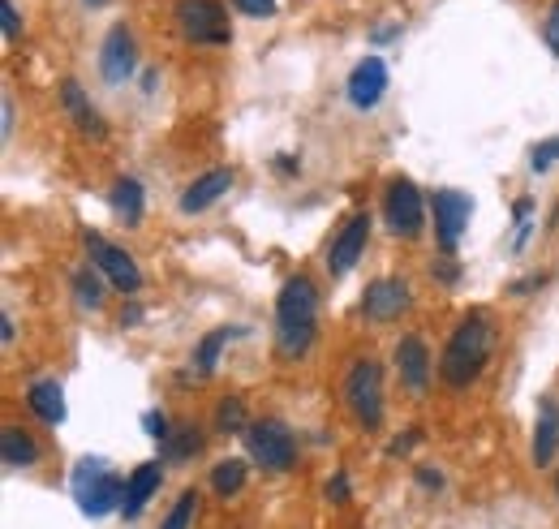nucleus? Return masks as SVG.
<instances>
[{
    "label": "nucleus",
    "instance_id": "obj_1",
    "mask_svg": "<svg viewBox=\"0 0 559 529\" xmlns=\"http://www.w3.org/2000/svg\"><path fill=\"white\" fill-rule=\"evenodd\" d=\"M491 349H495L491 319H486L482 310L465 314L461 327H456L448 340V349H443V362H439L443 383H448V388H469V383L486 370V362H491Z\"/></svg>",
    "mask_w": 559,
    "mask_h": 529
},
{
    "label": "nucleus",
    "instance_id": "obj_2",
    "mask_svg": "<svg viewBox=\"0 0 559 529\" xmlns=\"http://www.w3.org/2000/svg\"><path fill=\"white\" fill-rule=\"evenodd\" d=\"M314 323H319V293L306 276H293L276 297V345L284 357H301L314 345Z\"/></svg>",
    "mask_w": 559,
    "mask_h": 529
},
{
    "label": "nucleus",
    "instance_id": "obj_3",
    "mask_svg": "<svg viewBox=\"0 0 559 529\" xmlns=\"http://www.w3.org/2000/svg\"><path fill=\"white\" fill-rule=\"evenodd\" d=\"M74 499L86 517H108L112 508L125 504V482L112 474L104 461H91V456H86L74 469Z\"/></svg>",
    "mask_w": 559,
    "mask_h": 529
},
{
    "label": "nucleus",
    "instance_id": "obj_4",
    "mask_svg": "<svg viewBox=\"0 0 559 529\" xmlns=\"http://www.w3.org/2000/svg\"><path fill=\"white\" fill-rule=\"evenodd\" d=\"M344 400H349L353 418L362 422L366 431H375L383 422V370H379V362H370V357L353 362L349 379H344Z\"/></svg>",
    "mask_w": 559,
    "mask_h": 529
},
{
    "label": "nucleus",
    "instance_id": "obj_5",
    "mask_svg": "<svg viewBox=\"0 0 559 529\" xmlns=\"http://www.w3.org/2000/svg\"><path fill=\"white\" fill-rule=\"evenodd\" d=\"M177 26L190 44H233V26L220 0H177Z\"/></svg>",
    "mask_w": 559,
    "mask_h": 529
},
{
    "label": "nucleus",
    "instance_id": "obj_6",
    "mask_svg": "<svg viewBox=\"0 0 559 529\" xmlns=\"http://www.w3.org/2000/svg\"><path fill=\"white\" fill-rule=\"evenodd\" d=\"M383 216H387V228L400 237V241H413L426 228V207H422V194L418 185L396 177L387 185V198H383Z\"/></svg>",
    "mask_w": 559,
    "mask_h": 529
},
{
    "label": "nucleus",
    "instance_id": "obj_7",
    "mask_svg": "<svg viewBox=\"0 0 559 529\" xmlns=\"http://www.w3.org/2000/svg\"><path fill=\"white\" fill-rule=\"evenodd\" d=\"M250 456L263 469H271V474H284V469H293L297 461V439L289 435V426H280V422H250Z\"/></svg>",
    "mask_w": 559,
    "mask_h": 529
},
{
    "label": "nucleus",
    "instance_id": "obj_8",
    "mask_svg": "<svg viewBox=\"0 0 559 529\" xmlns=\"http://www.w3.org/2000/svg\"><path fill=\"white\" fill-rule=\"evenodd\" d=\"M86 254H91V263L112 280V289H121V293L142 289V271L121 246H112V241H104L99 233H86Z\"/></svg>",
    "mask_w": 559,
    "mask_h": 529
},
{
    "label": "nucleus",
    "instance_id": "obj_9",
    "mask_svg": "<svg viewBox=\"0 0 559 529\" xmlns=\"http://www.w3.org/2000/svg\"><path fill=\"white\" fill-rule=\"evenodd\" d=\"M430 207H435V237H439V246L443 250H456V246H461V237H465V228H469V216H473L469 194H461V190H439Z\"/></svg>",
    "mask_w": 559,
    "mask_h": 529
},
{
    "label": "nucleus",
    "instance_id": "obj_10",
    "mask_svg": "<svg viewBox=\"0 0 559 529\" xmlns=\"http://www.w3.org/2000/svg\"><path fill=\"white\" fill-rule=\"evenodd\" d=\"M138 69V48H134V35H129V26L117 22L112 31L104 35V48H99V74L112 87H121V82Z\"/></svg>",
    "mask_w": 559,
    "mask_h": 529
},
{
    "label": "nucleus",
    "instance_id": "obj_11",
    "mask_svg": "<svg viewBox=\"0 0 559 529\" xmlns=\"http://www.w3.org/2000/svg\"><path fill=\"white\" fill-rule=\"evenodd\" d=\"M366 241H370V216L357 211V216H349V224L340 228L332 250H327V271H332V276H349V271L357 267V259H362Z\"/></svg>",
    "mask_w": 559,
    "mask_h": 529
},
{
    "label": "nucleus",
    "instance_id": "obj_12",
    "mask_svg": "<svg viewBox=\"0 0 559 529\" xmlns=\"http://www.w3.org/2000/svg\"><path fill=\"white\" fill-rule=\"evenodd\" d=\"M409 310V289L405 280H375L362 297V314L370 323H392Z\"/></svg>",
    "mask_w": 559,
    "mask_h": 529
},
{
    "label": "nucleus",
    "instance_id": "obj_13",
    "mask_svg": "<svg viewBox=\"0 0 559 529\" xmlns=\"http://www.w3.org/2000/svg\"><path fill=\"white\" fill-rule=\"evenodd\" d=\"M387 91V65H383V56H362L357 61V69L349 74V104L353 108H375L379 99Z\"/></svg>",
    "mask_w": 559,
    "mask_h": 529
},
{
    "label": "nucleus",
    "instance_id": "obj_14",
    "mask_svg": "<svg viewBox=\"0 0 559 529\" xmlns=\"http://www.w3.org/2000/svg\"><path fill=\"white\" fill-rule=\"evenodd\" d=\"M396 366H400V379H405V388L409 392H426V383H430V353L422 345V336H400V345H396Z\"/></svg>",
    "mask_w": 559,
    "mask_h": 529
},
{
    "label": "nucleus",
    "instance_id": "obj_15",
    "mask_svg": "<svg viewBox=\"0 0 559 529\" xmlns=\"http://www.w3.org/2000/svg\"><path fill=\"white\" fill-rule=\"evenodd\" d=\"M61 104H65L69 121H74L82 134H91V138H104V134H108L104 117H99V108L91 104V99H86V91L78 87L74 78H65V82H61Z\"/></svg>",
    "mask_w": 559,
    "mask_h": 529
},
{
    "label": "nucleus",
    "instance_id": "obj_16",
    "mask_svg": "<svg viewBox=\"0 0 559 529\" xmlns=\"http://www.w3.org/2000/svg\"><path fill=\"white\" fill-rule=\"evenodd\" d=\"M228 190H233V173H228V168H211V173H203L181 194V211L185 216H198V211H207L215 198H224Z\"/></svg>",
    "mask_w": 559,
    "mask_h": 529
},
{
    "label": "nucleus",
    "instance_id": "obj_17",
    "mask_svg": "<svg viewBox=\"0 0 559 529\" xmlns=\"http://www.w3.org/2000/svg\"><path fill=\"white\" fill-rule=\"evenodd\" d=\"M160 482H164V469H160V461H147V465H138L134 474H129V482H125V504H121V512L125 517H138L142 508H147V499L160 491Z\"/></svg>",
    "mask_w": 559,
    "mask_h": 529
},
{
    "label": "nucleus",
    "instance_id": "obj_18",
    "mask_svg": "<svg viewBox=\"0 0 559 529\" xmlns=\"http://www.w3.org/2000/svg\"><path fill=\"white\" fill-rule=\"evenodd\" d=\"M26 405H31L48 426L65 422V392H61V383L56 379H35L31 388H26Z\"/></svg>",
    "mask_w": 559,
    "mask_h": 529
},
{
    "label": "nucleus",
    "instance_id": "obj_19",
    "mask_svg": "<svg viewBox=\"0 0 559 529\" xmlns=\"http://www.w3.org/2000/svg\"><path fill=\"white\" fill-rule=\"evenodd\" d=\"M0 461H5L9 469H26L39 461V443L22 431V426H5L0 431Z\"/></svg>",
    "mask_w": 559,
    "mask_h": 529
},
{
    "label": "nucleus",
    "instance_id": "obj_20",
    "mask_svg": "<svg viewBox=\"0 0 559 529\" xmlns=\"http://www.w3.org/2000/svg\"><path fill=\"white\" fill-rule=\"evenodd\" d=\"M555 448H559V405L551 396H542V418H538V431H534V461L551 465Z\"/></svg>",
    "mask_w": 559,
    "mask_h": 529
},
{
    "label": "nucleus",
    "instance_id": "obj_21",
    "mask_svg": "<svg viewBox=\"0 0 559 529\" xmlns=\"http://www.w3.org/2000/svg\"><path fill=\"white\" fill-rule=\"evenodd\" d=\"M142 207H147V198H142V185L134 177H121L117 190H112V211L125 220V228H134L142 220Z\"/></svg>",
    "mask_w": 559,
    "mask_h": 529
},
{
    "label": "nucleus",
    "instance_id": "obj_22",
    "mask_svg": "<svg viewBox=\"0 0 559 529\" xmlns=\"http://www.w3.org/2000/svg\"><path fill=\"white\" fill-rule=\"evenodd\" d=\"M233 336H241V327H215L211 336L198 340V349H194V370H198V375H211L215 362H220V353H224V345Z\"/></svg>",
    "mask_w": 559,
    "mask_h": 529
},
{
    "label": "nucleus",
    "instance_id": "obj_23",
    "mask_svg": "<svg viewBox=\"0 0 559 529\" xmlns=\"http://www.w3.org/2000/svg\"><path fill=\"white\" fill-rule=\"evenodd\" d=\"M215 431H224V435H246V431H250V422H246V400H241V396L220 400V409H215Z\"/></svg>",
    "mask_w": 559,
    "mask_h": 529
},
{
    "label": "nucleus",
    "instance_id": "obj_24",
    "mask_svg": "<svg viewBox=\"0 0 559 529\" xmlns=\"http://www.w3.org/2000/svg\"><path fill=\"white\" fill-rule=\"evenodd\" d=\"M203 448V435H198V426H181V431H172L164 439V461H185V456H194Z\"/></svg>",
    "mask_w": 559,
    "mask_h": 529
},
{
    "label": "nucleus",
    "instance_id": "obj_25",
    "mask_svg": "<svg viewBox=\"0 0 559 529\" xmlns=\"http://www.w3.org/2000/svg\"><path fill=\"white\" fill-rule=\"evenodd\" d=\"M74 293H78V306H86V310L104 306V280H99L91 267H78L74 271Z\"/></svg>",
    "mask_w": 559,
    "mask_h": 529
},
{
    "label": "nucleus",
    "instance_id": "obj_26",
    "mask_svg": "<svg viewBox=\"0 0 559 529\" xmlns=\"http://www.w3.org/2000/svg\"><path fill=\"white\" fill-rule=\"evenodd\" d=\"M211 486H215V495H237L241 486H246V461H220L215 465V474H211Z\"/></svg>",
    "mask_w": 559,
    "mask_h": 529
},
{
    "label": "nucleus",
    "instance_id": "obj_27",
    "mask_svg": "<svg viewBox=\"0 0 559 529\" xmlns=\"http://www.w3.org/2000/svg\"><path fill=\"white\" fill-rule=\"evenodd\" d=\"M194 512H198V491H181V499H177V508L168 512V521H164V529H190V521H194Z\"/></svg>",
    "mask_w": 559,
    "mask_h": 529
},
{
    "label": "nucleus",
    "instance_id": "obj_28",
    "mask_svg": "<svg viewBox=\"0 0 559 529\" xmlns=\"http://www.w3.org/2000/svg\"><path fill=\"white\" fill-rule=\"evenodd\" d=\"M555 160H559V138H547V142H538V147L529 151V168H534V173H547Z\"/></svg>",
    "mask_w": 559,
    "mask_h": 529
},
{
    "label": "nucleus",
    "instance_id": "obj_29",
    "mask_svg": "<svg viewBox=\"0 0 559 529\" xmlns=\"http://www.w3.org/2000/svg\"><path fill=\"white\" fill-rule=\"evenodd\" d=\"M542 39H547V48L559 56V0H551V9H547V22H542Z\"/></svg>",
    "mask_w": 559,
    "mask_h": 529
},
{
    "label": "nucleus",
    "instance_id": "obj_30",
    "mask_svg": "<svg viewBox=\"0 0 559 529\" xmlns=\"http://www.w3.org/2000/svg\"><path fill=\"white\" fill-rule=\"evenodd\" d=\"M246 18H276V0H233Z\"/></svg>",
    "mask_w": 559,
    "mask_h": 529
},
{
    "label": "nucleus",
    "instance_id": "obj_31",
    "mask_svg": "<svg viewBox=\"0 0 559 529\" xmlns=\"http://www.w3.org/2000/svg\"><path fill=\"white\" fill-rule=\"evenodd\" d=\"M0 26H5V39L22 35V18H18V9H13V0H0Z\"/></svg>",
    "mask_w": 559,
    "mask_h": 529
},
{
    "label": "nucleus",
    "instance_id": "obj_32",
    "mask_svg": "<svg viewBox=\"0 0 559 529\" xmlns=\"http://www.w3.org/2000/svg\"><path fill=\"white\" fill-rule=\"evenodd\" d=\"M529 216H534V203L521 198V203H516V250H521L525 237H529Z\"/></svg>",
    "mask_w": 559,
    "mask_h": 529
},
{
    "label": "nucleus",
    "instance_id": "obj_33",
    "mask_svg": "<svg viewBox=\"0 0 559 529\" xmlns=\"http://www.w3.org/2000/svg\"><path fill=\"white\" fill-rule=\"evenodd\" d=\"M142 426H147V435H151V439H160V443H164V439L172 435V431H168V418H164L160 409H151L147 418H142Z\"/></svg>",
    "mask_w": 559,
    "mask_h": 529
},
{
    "label": "nucleus",
    "instance_id": "obj_34",
    "mask_svg": "<svg viewBox=\"0 0 559 529\" xmlns=\"http://www.w3.org/2000/svg\"><path fill=\"white\" fill-rule=\"evenodd\" d=\"M327 499H332V504H349V478L336 474L332 482H327Z\"/></svg>",
    "mask_w": 559,
    "mask_h": 529
},
{
    "label": "nucleus",
    "instance_id": "obj_35",
    "mask_svg": "<svg viewBox=\"0 0 559 529\" xmlns=\"http://www.w3.org/2000/svg\"><path fill=\"white\" fill-rule=\"evenodd\" d=\"M418 439H422V431H409L405 439H392V443H387V452H392V456H400V452H409Z\"/></svg>",
    "mask_w": 559,
    "mask_h": 529
},
{
    "label": "nucleus",
    "instance_id": "obj_36",
    "mask_svg": "<svg viewBox=\"0 0 559 529\" xmlns=\"http://www.w3.org/2000/svg\"><path fill=\"white\" fill-rule=\"evenodd\" d=\"M418 482H422V486H435V491L443 486V478L435 474V469H418Z\"/></svg>",
    "mask_w": 559,
    "mask_h": 529
},
{
    "label": "nucleus",
    "instance_id": "obj_37",
    "mask_svg": "<svg viewBox=\"0 0 559 529\" xmlns=\"http://www.w3.org/2000/svg\"><path fill=\"white\" fill-rule=\"evenodd\" d=\"M0 117H5V125H0V130H5V138L13 134V104L5 99V104H0Z\"/></svg>",
    "mask_w": 559,
    "mask_h": 529
},
{
    "label": "nucleus",
    "instance_id": "obj_38",
    "mask_svg": "<svg viewBox=\"0 0 559 529\" xmlns=\"http://www.w3.org/2000/svg\"><path fill=\"white\" fill-rule=\"evenodd\" d=\"M138 319H142V306H125V314H121V323H125V327H134Z\"/></svg>",
    "mask_w": 559,
    "mask_h": 529
},
{
    "label": "nucleus",
    "instance_id": "obj_39",
    "mask_svg": "<svg viewBox=\"0 0 559 529\" xmlns=\"http://www.w3.org/2000/svg\"><path fill=\"white\" fill-rule=\"evenodd\" d=\"M276 168H280V173H297V160H293V155H280Z\"/></svg>",
    "mask_w": 559,
    "mask_h": 529
},
{
    "label": "nucleus",
    "instance_id": "obj_40",
    "mask_svg": "<svg viewBox=\"0 0 559 529\" xmlns=\"http://www.w3.org/2000/svg\"><path fill=\"white\" fill-rule=\"evenodd\" d=\"M0 340H5V345L13 340V319H9V314H5V319H0Z\"/></svg>",
    "mask_w": 559,
    "mask_h": 529
},
{
    "label": "nucleus",
    "instance_id": "obj_41",
    "mask_svg": "<svg viewBox=\"0 0 559 529\" xmlns=\"http://www.w3.org/2000/svg\"><path fill=\"white\" fill-rule=\"evenodd\" d=\"M86 5H95V9H99V5H104V0H86Z\"/></svg>",
    "mask_w": 559,
    "mask_h": 529
}]
</instances>
